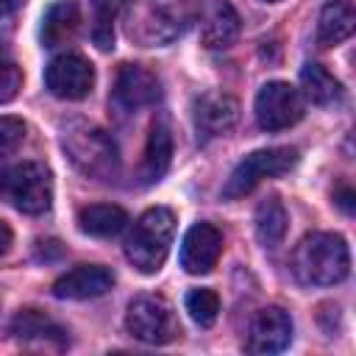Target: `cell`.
<instances>
[{"label": "cell", "mask_w": 356, "mask_h": 356, "mask_svg": "<svg viewBox=\"0 0 356 356\" xmlns=\"http://www.w3.org/2000/svg\"><path fill=\"white\" fill-rule=\"evenodd\" d=\"M286 209L284 203L270 195L256 206V236L264 248H278L286 236Z\"/></svg>", "instance_id": "44dd1931"}, {"label": "cell", "mask_w": 356, "mask_h": 356, "mask_svg": "<svg viewBox=\"0 0 356 356\" xmlns=\"http://www.w3.org/2000/svg\"><path fill=\"white\" fill-rule=\"evenodd\" d=\"M11 239H14V234H11L8 222H6V220H0V256L11 248Z\"/></svg>", "instance_id": "4316f807"}, {"label": "cell", "mask_w": 356, "mask_h": 356, "mask_svg": "<svg viewBox=\"0 0 356 356\" xmlns=\"http://www.w3.org/2000/svg\"><path fill=\"white\" fill-rule=\"evenodd\" d=\"M172 234H175V214L164 206H153L147 209L131 228L128 239H125V256L128 261L145 273L153 275L161 270V264L167 261L170 245H172Z\"/></svg>", "instance_id": "277c9868"}, {"label": "cell", "mask_w": 356, "mask_h": 356, "mask_svg": "<svg viewBox=\"0 0 356 356\" xmlns=\"http://www.w3.org/2000/svg\"><path fill=\"white\" fill-rule=\"evenodd\" d=\"M200 0H125V33L142 47L167 44L178 39L197 17Z\"/></svg>", "instance_id": "6da1fadb"}, {"label": "cell", "mask_w": 356, "mask_h": 356, "mask_svg": "<svg viewBox=\"0 0 356 356\" xmlns=\"http://www.w3.org/2000/svg\"><path fill=\"white\" fill-rule=\"evenodd\" d=\"M239 120V103L225 92H206L195 103V128L203 139L228 134Z\"/></svg>", "instance_id": "5bb4252c"}, {"label": "cell", "mask_w": 356, "mask_h": 356, "mask_svg": "<svg viewBox=\"0 0 356 356\" xmlns=\"http://www.w3.org/2000/svg\"><path fill=\"white\" fill-rule=\"evenodd\" d=\"M239 36V14L231 3L214 0L200 11V42L209 50L231 47Z\"/></svg>", "instance_id": "9a60e30c"}, {"label": "cell", "mask_w": 356, "mask_h": 356, "mask_svg": "<svg viewBox=\"0 0 356 356\" xmlns=\"http://www.w3.org/2000/svg\"><path fill=\"white\" fill-rule=\"evenodd\" d=\"M22 6V0H0V17H6V14H11V11H17Z\"/></svg>", "instance_id": "83f0119b"}, {"label": "cell", "mask_w": 356, "mask_h": 356, "mask_svg": "<svg viewBox=\"0 0 356 356\" xmlns=\"http://www.w3.org/2000/svg\"><path fill=\"white\" fill-rule=\"evenodd\" d=\"M161 95L159 89V78L156 72H150L142 64H122L114 81V103L125 111H136L145 108L150 103H156Z\"/></svg>", "instance_id": "7c38bea8"}, {"label": "cell", "mask_w": 356, "mask_h": 356, "mask_svg": "<svg viewBox=\"0 0 356 356\" xmlns=\"http://www.w3.org/2000/svg\"><path fill=\"white\" fill-rule=\"evenodd\" d=\"M19 89H22V70L11 58L0 56V103L14 100Z\"/></svg>", "instance_id": "d4e9b609"}, {"label": "cell", "mask_w": 356, "mask_h": 356, "mask_svg": "<svg viewBox=\"0 0 356 356\" xmlns=\"http://www.w3.org/2000/svg\"><path fill=\"white\" fill-rule=\"evenodd\" d=\"M170 156H172V136H170L167 122L159 120V122H153L147 145H145V156H142V167H139L142 181L145 184L159 181L170 167Z\"/></svg>", "instance_id": "ac0fdd59"}, {"label": "cell", "mask_w": 356, "mask_h": 356, "mask_svg": "<svg viewBox=\"0 0 356 356\" xmlns=\"http://www.w3.org/2000/svg\"><path fill=\"white\" fill-rule=\"evenodd\" d=\"M222 253V234L211 222H195L181 242V267L189 275L209 273Z\"/></svg>", "instance_id": "8fae6325"}, {"label": "cell", "mask_w": 356, "mask_h": 356, "mask_svg": "<svg viewBox=\"0 0 356 356\" xmlns=\"http://www.w3.org/2000/svg\"><path fill=\"white\" fill-rule=\"evenodd\" d=\"M184 303H186L189 317H192L200 328L214 325V320H217V314H220V298H217L214 289H209V286H195V289L186 292Z\"/></svg>", "instance_id": "cb8c5ba5"}, {"label": "cell", "mask_w": 356, "mask_h": 356, "mask_svg": "<svg viewBox=\"0 0 356 356\" xmlns=\"http://www.w3.org/2000/svg\"><path fill=\"white\" fill-rule=\"evenodd\" d=\"M125 328L131 331L134 339L147 342V345H164L181 334L178 317L161 295L134 298L128 303V312H125Z\"/></svg>", "instance_id": "52a82bcc"}, {"label": "cell", "mask_w": 356, "mask_h": 356, "mask_svg": "<svg viewBox=\"0 0 356 356\" xmlns=\"http://www.w3.org/2000/svg\"><path fill=\"white\" fill-rule=\"evenodd\" d=\"M81 222V231L89 234V236H117L125 225H128V214L120 209V206H111V203H95V206H86L78 217Z\"/></svg>", "instance_id": "ffe728a7"}, {"label": "cell", "mask_w": 356, "mask_h": 356, "mask_svg": "<svg viewBox=\"0 0 356 356\" xmlns=\"http://www.w3.org/2000/svg\"><path fill=\"white\" fill-rule=\"evenodd\" d=\"M78 28H81V11L75 0H58L44 11L39 36L44 47H61L75 39Z\"/></svg>", "instance_id": "2e32d148"}, {"label": "cell", "mask_w": 356, "mask_h": 356, "mask_svg": "<svg viewBox=\"0 0 356 356\" xmlns=\"http://www.w3.org/2000/svg\"><path fill=\"white\" fill-rule=\"evenodd\" d=\"M298 164V150L295 147H264V150H253L250 156H245L234 172L228 175L225 186H222V197L225 200H236L245 197L248 192H253L264 178L273 175H284Z\"/></svg>", "instance_id": "8992f818"}, {"label": "cell", "mask_w": 356, "mask_h": 356, "mask_svg": "<svg viewBox=\"0 0 356 356\" xmlns=\"http://www.w3.org/2000/svg\"><path fill=\"white\" fill-rule=\"evenodd\" d=\"M353 22H356V17H353L350 0H328L317 19V44L334 47V44L345 42L353 33Z\"/></svg>", "instance_id": "e0dca14e"}, {"label": "cell", "mask_w": 356, "mask_h": 356, "mask_svg": "<svg viewBox=\"0 0 356 356\" xmlns=\"http://www.w3.org/2000/svg\"><path fill=\"white\" fill-rule=\"evenodd\" d=\"M350 273V250L345 236L314 231L292 250V275L303 286H334Z\"/></svg>", "instance_id": "7a4b0ae2"}, {"label": "cell", "mask_w": 356, "mask_h": 356, "mask_svg": "<svg viewBox=\"0 0 356 356\" xmlns=\"http://www.w3.org/2000/svg\"><path fill=\"white\" fill-rule=\"evenodd\" d=\"M11 334L19 337V339H56L58 345L67 342V337H64L67 331L36 309H22L11 320Z\"/></svg>", "instance_id": "7402d4cb"}, {"label": "cell", "mask_w": 356, "mask_h": 356, "mask_svg": "<svg viewBox=\"0 0 356 356\" xmlns=\"http://www.w3.org/2000/svg\"><path fill=\"white\" fill-rule=\"evenodd\" d=\"M125 0H92L95 8V44L100 50H111L114 47V19L122 11Z\"/></svg>", "instance_id": "603a6c76"}, {"label": "cell", "mask_w": 356, "mask_h": 356, "mask_svg": "<svg viewBox=\"0 0 356 356\" xmlns=\"http://www.w3.org/2000/svg\"><path fill=\"white\" fill-rule=\"evenodd\" d=\"M350 200H353V195H350V189H345V192L339 195V200H337V203H339V206H342V209L350 214V211H353V203H350Z\"/></svg>", "instance_id": "f1b7e54d"}, {"label": "cell", "mask_w": 356, "mask_h": 356, "mask_svg": "<svg viewBox=\"0 0 356 356\" xmlns=\"http://www.w3.org/2000/svg\"><path fill=\"white\" fill-rule=\"evenodd\" d=\"M61 147L86 178L108 181L117 175L120 153H117V145L111 142V136L100 125L81 120V117L67 120L61 125Z\"/></svg>", "instance_id": "3957f363"}, {"label": "cell", "mask_w": 356, "mask_h": 356, "mask_svg": "<svg viewBox=\"0 0 356 356\" xmlns=\"http://www.w3.org/2000/svg\"><path fill=\"white\" fill-rule=\"evenodd\" d=\"M292 342V320L281 306H264L256 312L248 328L245 348L250 353H278Z\"/></svg>", "instance_id": "30bf717a"}, {"label": "cell", "mask_w": 356, "mask_h": 356, "mask_svg": "<svg viewBox=\"0 0 356 356\" xmlns=\"http://www.w3.org/2000/svg\"><path fill=\"white\" fill-rule=\"evenodd\" d=\"M25 139V122L19 117H0V156L14 153Z\"/></svg>", "instance_id": "484cf974"}, {"label": "cell", "mask_w": 356, "mask_h": 356, "mask_svg": "<svg viewBox=\"0 0 356 356\" xmlns=\"http://www.w3.org/2000/svg\"><path fill=\"white\" fill-rule=\"evenodd\" d=\"M0 195H6L22 214H42L53 200V178L44 164L22 161L17 167L0 170Z\"/></svg>", "instance_id": "5b68a950"}, {"label": "cell", "mask_w": 356, "mask_h": 356, "mask_svg": "<svg viewBox=\"0 0 356 356\" xmlns=\"http://www.w3.org/2000/svg\"><path fill=\"white\" fill-rule=\"evenodd\" d=\"M253 111L261 131H284L303 117V97L286 81H267L256 95Z\"/></svg>", "instance_id": "ba28073f"}, {"label": "cell", "mask_w": 356, "mask_h": 356, "mask_svg": "<svg viewBox=\"0 0 356 356\" xmlns=\"http://www.w3.org/2000/svg\"><path fill=\"white\" fill-rule=\"evenodd\" d=\"M114 286V275L103 264H78L70 273H64L53 284V295L61 300H89L100 298Z\"/></svg>", "instance_id": "4fadbf2b"}, {"label": "cell", "mask_w": 356, "mask_h": 356, "mask_svg": "<svg viewBox=\"0 0 356 356\" xmlns=\"http://www.w3.org/2000/svg\"><path fill=\"white\" fill-rule=\"evenodd\" d=\"M298 92L314 106H334L342 100V83L323 64H303Z\"/></svg>", "instance_id": "d6986e66"}, {"label": "cell", "mask_w": 356, "mask_h": 356, "mask_svg": "<svg viewBox=\"0 0 356 356\" xmlns=\"http://www.w3.org/2000/svg\"><path fill=\"white\" fill-rule=\"evenodd\" d=\"M264 3H278V0H264Z\"/></svg>", "instance_id": "f546056e"}, {"label": "cell", "mask_w": 356, "mask_h": 356, "mask_svg": "<svg viewBox=\"0 0 356 356\" xmlns=\"http://www.w3.org/2000/svg\"><path fill=\"white\" fill-rule=\"evenodd\" d=\"M44 86L53 97L83 100L95 86V67L78 53H61L47 64Z\"/></svg>", "instance_id": "9c48e42d"}]
</instances>
